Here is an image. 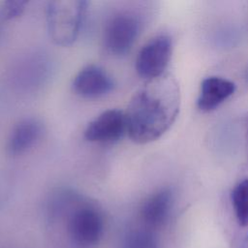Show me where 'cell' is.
I'll list each match as a JSON object with an SVG mask.
<instances>
[{"label": "cell", "mask_w": 248, "mask_h": 248, "mask_svg": "<svg viewBox=\"0 0 248 248\" xmlns=\"http://www.w3.org/2000/svg\"><path fill=\"white\" fill-rule=\"evenodd\" d=\"M179 107V87L171 77L146 80L133 94L124 112L127 134L140 144L158 140L174 122Z\"/></svg>", "instance_id": "obj_1"}, {"label": "cell", "mask_w": 248, "mask_h": 248, "mask_svg": "<svg viewBox=\"0 0 248 248\" xmlns=\"http://www.w3.org/2000/svg\"><path fill=\"white\" fill-rule=\"evenodd\" d=\"M88 2L83 0H56L47 3L46 10L47 31L54 44L72 46L86 17Z\"/></svg>", "instance_id": "obj_2"}, {"label": "cell", "mask_w": 248, "mask_h": 248, "mask_svg": "<svg viewBox=\"0 0 248 248\" xmlns=\"http://www.w3.org/2000/svg\"><path fill=\"white\" fill-rule=\"evenodd\" d=\"M66 229L73 244L78 248H91L102 237L103 215L96 206L88 202L78 203L68 214Z\"/></svg>", "instance_id": "obj_3"}, {"label": "cell", "mask_w": 248, "mask_h": 248, "mask_svg": "<svg viewBox=\"0 0 248 248\" xmlns=\"http://www.w3.org/2000/svg\"><path fill=\"white\" fill-rule=\"evenodd\" d=\"M172 53L171 38L161 34L150 39L140 49L136 58V71L146 80L164 75Z\"/></svg>", "instance_id": "obj_4"}, {"label": "cell", "mask_w": 248, "mask_h": 248, "mask_svg": "<svg viewBox=\"0 0 248 248\" xmlns=\"http://www.w3.org/2000/svg\"><path fill=\"white\" fill-rule=\"evenodd\" d=\"M140 29L139 19L129 14L113 16L105 31L106 48L114 55L126 54L135 44Z\"/></svg>", "instance_id": "obj_5"}, {"label": "cell", "mask_w": 248, "mask_h": 248, "mask_svg": "<svg viewBox=\"0 0 248 248\" xmlns=\"http://www.w3.org/2000/svg\"><path fill=\"white\" fill-rule=\"evenodd\" d=\"M127 133L125 113L117 108L103 111L91 120L84 130V139L90 142L112 143Z\"/></svg>", "instance_id": "obj_6"}, {"label": "cell", "mask_w": 248, "mask_h": 248, "mask_svg": "<svg viewBox=\"0 0 248 248\" xmlns=\"http://www.w3.org/2000/svg\"><path fill=\"white\" fill-rule=\"evenodd\" d=\"M174 205L173 192L170 188H161L144 200L140 209L141 226L154 232L165 227L172 213Z\"/></svg>", "instance_id": "obj_7"}, {"label": "cell", "mask_w": 248, "mask_h": 248, "mask_svg": "<svg viewBox=\"0 0 248 248\" xmlns=\"http://www.w3.org/2000/svg\"><path fill=\"white\" fill-rule=\"evenodd\" d=\"M114 88L111 77L97 65H87L77 73L73 81V91L87 99L99 98L108 94Z\"/></svg>", "instance_id": "obj_8"}, {"label": "cell", "mask_w": 248, "mask_h": 248, "mask_svg": "<svg viewBox=\"0 0 248 248\" xmlns=\"http://www.w3.org/2000/svg\"><path fill=\"white\" fill-rule=\"evenodd\" d=\"M235 91V84L224 78L208 77L202 81L198 108L202 111H211L229 99Z\"/></svg>", "instance_id": "obj_9"}, {"label": "cell", "mask_w": 248, "mask_h": 248, "mask_svg": "<svg viewBox=\"0 0 248 248\" xmlns=\"http://www.w3.org/2000/svg\"><path fill=\"white\" fill-rule=\"evenodd\" d=\"M41 123L34 118H27L17 123L12 130L7 142V150L13 156L28 151L41 138Z\"/></svg>", "instance_id": "obj_10"}, {"label": "cell", "mask_w": 248, "mask_h": 248, "mask_svg": "<svg viewBox=\"0 0 248 248\" xmlns=\"http://www.w3.org/2000/svg\"><path fill=\"white\" fill-rule=\"evenodd\" d=\"M232 204L237 223L248 226V178L240 181L232 192Z\"/></svg>", "instance_id": "obj_11"}, {"label": "cell", "mask_w": 248, "mask_h": 248, "mask_svg": "<svg viewBox=\"0 0 248 248\" xmlns=\"http://www.w3.org/2000/svg\"><path fill=\"white\" fill-rule=\"evenodd\" d=\"M27 1L23 0H9L4 1L1 5V16L4 19L10 20L19 17L25 11Z\"/></svg>", "instance_id": "obj_12"}, {"label": "cell", "mask_w": 248, "mask_h": 248, "mask_svg": "<svg viewBox=\"0 0 248 248\" xmlns=\"http://www.w3.org/2000/svg\"><path fill=\"white\" fill-rule=\"evenodd\" d=\"M239 248H248V234L246 235V237L243 239L242 243L240 244Z\"/></svg>", "instance_id": "obj_13"}, {"label": "cell", "mask_w": 248, "mask_h": 248, "mask_svg": "<svg viewBox=\"0 0 248 248\" xmlns=\"http://www.w3.org/2000/svg\"><path fill=\"white\" fill-rule=\"evenodd\" d=\"M245 78H246V80H247V82H248V70L246 71V74H245Z\"/></svg>", "instance_id": "obj_14"}, {"label": "cell", "mask_w": 248, "mask_h": 248, "mask_svg": "<svg viewBox=\"0 0 248 248\" xmlns=\"http://www.w3.org/2000/svg\"><path fill=\"white\" fill-rule=\"evenodd\" d=\"M148 248H157V246H153V247H148Z\"/></svg>", "instance_id": "obj_15"}]
</instances>
